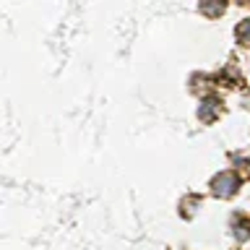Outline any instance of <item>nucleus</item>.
I'll return each instance as SVG.
<instances>
[{"label":"nucleus","mask_w":250,"mask_h":250,"mask_svg":"<svg viewBox=\"0 0 250 250\" xmlns=\"http://www.w3.org/2000/svg\"><path fill=\"white\" fill-rule=\"evenodd\" d=\"M214 193L216 195H229V193H234V188H237V177L234 175H229V172H224V175H219L216 180H214Z\"/></svg>","instance_id":"1"}]
</instances>
